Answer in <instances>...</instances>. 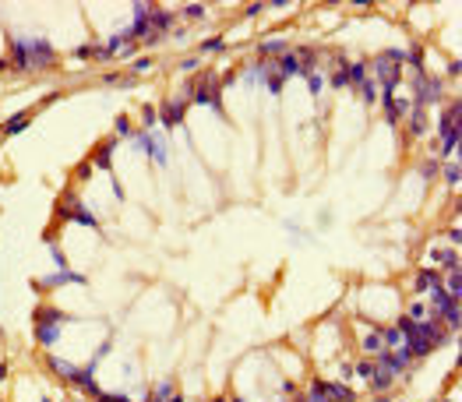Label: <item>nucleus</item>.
<instances>
[{
  "mask_svg": "<svg viewBox=\"0 0 462 402\" xmlns=\"http://www.w3.org/2000/svg\"><path fill=\"white\" fill-rule=\"evenodd\" d=\"M184 14H187V18H201L205 7H201V4H191V7H184Z\"/></svg>",
  "mask_w": 462,
  "mask_h": 402,
  "instance_id": "nucleus-17",
  "label": "nucleus"
},
{
  "mask_svg": "<svg viewBox=\"0 0 462 402\" xmlns=\"http://www.w3.org/2000/svg\"><path fill=\"white\" fill-rule=\"evenodd\" d=\"M445 180H448V184H452V187H455V184H459V162H452V166H448V169H445Z\"/></svg>",
  "mask_w": 462,
  "mask_h": 402,
  "instance_id": "nucleus-15",
  "label": "nucleus"
},
{
  "mask_svg": "<svg viewBox=\"0 0 462 402\" xmlns=\"http://www.w3.org/2000/svg\"><path fill=\"white\" fill-rule=\"evenodd\" d=\"M50 367H53L57 374H67V378H75V371H78V367H71V363H64V360H57V356L50 360Z\"/></svg>",
  "mask_w": 462,
  "mask_h": 402,
  "instance_id": "nucleus-11",
  "label": "nucleus"
},
{
  "mask_svg": "<svg viewBox=\"0 0 462 402\" xmlns=\"http://www.w3.org/2000/svg\"><path fill=\"white\" fill-rule=\"evenodd\" d=\"M14 64L18 67H43L53 60V46L46 39H14Z\"/></svg>",
  "mask_w": 462,
  "mask_h": 402,
  "instance_id": "nucleus-1",
  "label": "nucleus"
},
{
  "mask_svg": "<svg viewBox=\"0 0 462 402\" xmlns=\"http://www.w3.org/2000/svg\"><path fill=\"white\" fill-rule=\"evenodd\" d=\"M332 85H346V71H335V75H332Z\"/></svg>",
  "mask_w": 462,
  "mask_h": 402,
  "instance_id": "nucleus-20",
  "label": "nucleus"
},
{
  "mask_svg": "<svg viewBox=\"0 0 462 402\" xmlns=\"http://www.w3.org/2000/svg\"><path fill=\"white\" fill-rule=\"evenodd\" d=\"M357 374H360L364 381H371V378H374V363H360V367H357Z\"/></svg>",
  "mask_w": 462,
  "mask_h": 402,
  "instance_id": "nucleus-16",
  "label": "nucleus"
},
{
  "mask_svg": "<svg viewBox=\"0 0 462 402\" xmlns=\"http://www.w3.org/2000/svg\"><path fill=\"white\" fill-rule=\"evenodd\" d=\"M325 392H328V399H332V402H357V399H353V392H349L346 385H339V381H325Z\"/></svg>",
  "mask_w": 462,
  "mask_h": 402,
  "instance_id": "nucleus-5",
  "label": "nucleus"
},
{
  "mask_svg": "<svg viewBox=\"0 0 462 402\" xmlns=\"http://www.w3.org/2000/svg\"><path fill=\"white\" fill-rule=\"evenodd\" d=\"M180 120H184V102H180V99H176V102H166V106H162V124L173 127V124H180Z\"/></svg>",
  "mask_w": 462,
  "mask_h": 402,
  "instance_id": "nucleus-4",
  "label": "nucleus"
},
{
  "mask_svg": "<svg viewBox=\"0 0 462 402\" xmlns=\"http://www.w3.org/2000/svg\"><path fill=\"white\" fill-rule=\"evenodd\" d=\"M102 402H127L124 395H102Z\"/></svg>",
  "mask_w": 462,
  "mask_h": 402,
  "instance_id": "nucleus-22",
  "label": "nucleus"
},
{
  "mask_svg": "<svg viewBox=\"0 0 462 402\" xmlns=\"http://www.w3.org/2000/svg\"><path fill=\"white\" fill-rule=\"evenodd\" d=\"M53 261H57V268H67V261H64V254H60L57 247H53Z\"/></svg>",
  "mask_w": 462,
  "mask_h": 402,
  "instance_id": "nucleus-19",
  "label": "nucleus"
},
{
  "mask_svg": "<svg viewBox=\"0 0 462 402\" xmlns=\"http://www.w3.org/2000/svg\"><path fill=\"white\" fill-rule=\"evenodd\" d=\"M438 95H441V81L427 78V75L416 78V102H434Z\"/></svg>",
  "mask_w": 462,
  "mask_h": 402,
  "instance_id": "nucleus-3",
  "label": "nucleus"
},
{
  "mask_svg": "<svg viewBox=\"0 0 462 402\" xmlns=\"http://www.w3.org/2000/svg\"><path fill=\"white\" fill-rule=\"evenodd\" d=\"M310 402H328V392H325V381H317L310 388Z\"/></svg>",
  "mask_w": 462,
  "mask_h": 402,
  "instance_id": "nucleus-12",
  "label": "nucleus"
},
{
  "mask_svg": "<svg viewBox=\"0 0 462 402\" xmlns=\"http://www.w3.org/2000/svg\"><path fill=\"white\" fill-rule=\"evenodd\" d=\"M233 402H243V399H233Z\"/></svg>",
  "mask_w": 462,
  "mask_h": 402,
  "instance_id": "nucleus-24",
  "label": "nucleus"
},
{
  "mask_svg": "<svg viewBox=\"0 0 462 402\" xmlns=\"http://www.w3.org/2000/svg\"><path fill=\"white\" fill-rule=\"evenodd\" d=\"M307 81H310V92H317V88H321V78H317V75H307Z\"/></svg>",
  "mask_w": 462,
  "mask_h": 402,
  "instance_id": "nucleus-21",
  "label": "nucleus"
},
{
  "mask_svg": "<svg viewBox=\"0 0 462 402\" xmlns=\"http://www.w3.org/2000/svg\"><path fill=\"white\" fill-rule=\"evenodd\" d=\"M416 286H420V289H434V286H441V282H438V275H434V272H420Z\"/></svg>",
  "mask_w": 462,
  "mask_h": 402,
  "instance_id": "nucleus-10",
  "label": "nucleus"
},
{
  "mask_svg": "<svg viewBox=\"0 0 462 402\" xmlns=\"http://www.w3.org/2000/svg\"><path fill=\"white\" fill-rule=\"evenodd\" d=\"M71 381H75L78 388H85V392H99V388H95V381H92V371H75V378H71Z\"/></svg>",
  "mask_w": 462,
  "mask_h": 402,
  "instance_id": "nucleus-7",
  "label": "nucleus"
},
{
  "mask_svg": "<svg viewBox=\"0 0 462 402\" xmlns=\"http://www.w3.org/2000/svg\"><path fill=\"white\" fill-rule=\"evenodd\" d=\"M364 349H367V353H378V356L388 353V349H385V335H381V332H371V335L364 339Z\"/></svg>",
  "mask_w": 462,
  "mask_h": 402,
  "instance_id": "nucleus-6",
  "label": "nucleus"
},
{
  "mask_svg": "<svg viewBox=\"0 0 462 402\" xmlns=\"http://www.w3.org/2000/svg\"><path fill=\"white\" fill-rule=\"evenodd\" d=\"M434 258H438L445 268H459V254H455V250H438Z\"/></svg>",
  "mask_w": 462,
  "mask_h": 402,
  "instance_id": "nucleus-9",
  "label": "nucleus"
},
{
  "mask_svg": "<svg viewBox=\"0 0 462 402\" xmlns=\"http://www.w3.org/2000/svg\"><path fill=\"white\" fill-rule=\"evenodd\" d=\"M25 124H28V117H25V113H18V117H14V120L7 124V134H18V131L25 127Z\"/></svg>",
  "mask_w": 462,
  "mask_h": 402,
  "instance_id": "nucleus-13",
  "label": "nucleus"
},
{
  "mask_svg": "<svg viewBox=\"0 0 462 402\" xmlns=\"http://www.w3.org/2000/svg\"><path fill=\"white\" fill-rule=\"evenodd\" d=\"M360 95H364L367 102H374V99H378V95H374V81H364V85H360Z\"/></svg>",
  "mask_w": 462,
  "mask_h": 402,
  "instance_id": "nucleus-14",
  "label": "nucleus"
},
{
  "mask_svg": "<svg viewBox=\"0 0 462 402\" xmlns=\"http://www.w3.org/2000/svg\"><path fill=\"white\" fill-rule=\"evenodd\" d=\"M261 50H265V53H286V43H265Z\"/></svg>",
  "mask_w": 462,
  "mask_h": 402,
  "instance_id": "nucleus-18",
  "label": "nucleus"
},
{
  "mask_svg": "<svg viewBox=\"0 0 462 402\" xmlns=\"http://www.w3.org/2000/svg\"><path fill=\"white\" fill-rule=\"evenodd\" d=\"M392 60L399 64V60H402V53L388 50L385 57L378 60V78H381V85H385V92H392V88H395V81H399V67H392Z\"/></svg>",
  "mask_w": 462,
  "mask_h": 402,
  "instance_id": "nucleus-2",
  "label": "nucleus"
},
{
  "mask_svg": "<svg viewBox=\"0 0 462 402\" xmlns=\"http://www.w3.org/2000/svg\"><path fill=\"white\" fill-rule=\"evenodd\" d=\"M169 402H184V399H180V395H173V399H169Z\"/></svg>",
  "mask_w": 462,
  "mask_h": 402,
  "instance_id": "nucleus-23",
  "label": "nucleus"
},
{
  "mask_svg": "<svg viewBox=\"0 0 462 402\" xmlns=\"http://www.w3.org/2000/svg\"><path fill=\"white\" fill-rule=\"evenodd\" d=\"M39 342H43V346H53V342H57V324H39Z\"/></svg>",
  "mask_w": 462,
  "mask_h": 402,
  "instance_id": "nucleus-8",
  "label": "nucleus"
}]
</instances>
